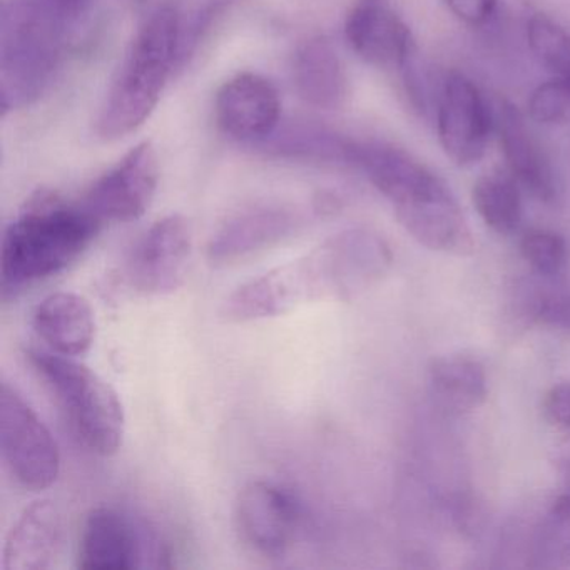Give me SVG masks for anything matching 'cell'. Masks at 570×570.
<instances>
[{
	"mask_svg": "<svg viewBox=\"0 0 570 570\" xmlns=\"http://www.w3.org/2000/svg\"><path fill=\"white\" fill-rule=\"evenodd\" d=\"M356 171L389 199L400 225L455 202L449 186L405 149L386 142H360Z\"/></svg>",
	"mask_w": 570,
	"mask_h": 570,
	"instance_id": "cell-6",
	"label": "cell"
},
{
	"mask_svg": "<svg viewBox=\"0 0 570 570\" xmlns=\"http://www.w3.org/2000/svg\"><path fill=\"white\" fill-rule=\"evenodd\" d=\"M527 38L533 56L557 78H570V35L543 14L530 18Z\"/></svg>",
	"mask_w": 570,
	"mask_h": 570,
	"instance_id": "cell-24",
	"label": "cell"
},
{
	"mask_svg": "<svg viewBox=\"0 0 570 570\" xmlns=\"http://www.w3.org/2000/svg\"><path fill=\"white\" fill-rule=\"evenodd\" d=\"M235 522L246 546L262 556L279 557L295 539L299 510L292 493L276 483L256 480L238 493Z\"/></svg>",
	"mask_w": 570,
	"mask_h": 570,
	"instance_id": "cell-12",
	"label": "cell"
},
{
	"mask_svg": "<svg viewBox=\"0 0 570 570\" xmlns=\"http://www.w3.org/2000/svg\"><path fill=\"white\" fill-rule=\"evenodd\" d=\"M62 542L61 512L51 500H36L19 517L6 539L4 570H46L55 563Z\"/></svg>",
	"mask_w": 570,
	"mask_h": 570,
	"instance_id": "cell-18",
	"label": "cell"
},
{
	"mask_svg": "<svg viewBox=\"0 0 570 570\" xmlns=\"http://www.w3.org/2000/svg\"><path fill=\"white\" fill-rule=\"evenodd\" d=\"M96 0H6L0 11L2 112L35 105L51 85Z\"/></svg>",
	"mask_w": 570,
	"mask_h": 570,
	"instance_id": "cell-2",
	"label": "cell"
},
{
	"mask_svg": "<svg viewBox=\"0 0 570 570\" xmlns=\"http://www.w3.org/2000/svg\"><path fill=\"white\" fill-rule=\"evenodd\" d=\"M193 253V233L183 216L156 222L132 249L126 278L136 292L168 295L185 283Z\"/></svg>",
	"mask_w": 570,
	"mask_h": 570,
	"instance_id": "cell-10",
	"label": "cell"
},
{
	"mask_svg": "<svg viewBox=\"0 0 570 570\" xmlns=\"http://www.w3.org/2000/svg\"><path fill=\"white\" fill-rule=\"evenodd\" d=\"M293 81L299 98L323 111L342 109L348 99L345 65L335 46L323 36L299 42L293 56Z\"/></svg>",
	"mask_w": 570,
	"mask_h": 570,
	"instance_id": "cell-17",
	"label": "cell"
},
{
	"mask_svg": "<svg viewBox=\"0 0 570 570\" xmlns=\"http://www.w3.org/2000/svg\"><path fill=\"white\" fill-rule=\"evenodd\" d=\"M345 38L353 52L375 68L402 71L416 56L412 31L392 0H355L346 14Z\"/></svg>",
	"mask_w": 570,
	"mask_h": 570,
	"instance_id": "cell-14",
	"label": "cell"
},
{
	"mask_svg": "<svg viewBox=\"0 0 570 570\" xmlns=\"http://www.w3.org/2000/svg\"><path fill=\"white\" fill-rule=\"evenodd\" d=\"M453 16L465 24L483 26L495 12L497 0H443Z\"/></svg>",
	"mask_w": 570,
	"mask_h": 570,
	"instance_id": "cell-29",
	"label": "cell"
},
{
	"mask_svg": "<svg viewBox=\"0 0 570 570\" xmlns=\"http://www.w3.org/2000/svg\"><path fill=\"white\" fill-rule=\"evenodd\" d=\"M429 385L435 402L455 415L480 409L489 395L485 368L470 356L433 360L429 366Z\"/></svg>",
	"mask_w": 570,
	"mask_h": 570,
	"instance_id": "cell-21",
	"label": "cell"
},
{
	"mask_svg": "<svg viewBox=\"0 0 570 570\" xmlns=\"http://www.w3.org/2000/svg\"><path fill=\"white\" fill-rule=\"evenodd\" d=\"M29 362L58 399L76 435L96 455L111 456L125 440L126 416L116 390L72 356L29 350Z\"/></svg>",
	"mask_w": 570,
	"mask_h": 570,
	"instance_id": "cell-5",
	"label": "cell"
},
{
	"mask_svg": "<svg viewBox=\"0 0 570 570\" xmlns=\"http://www.w3.org/2000/svg\"><path fill=\"white\" fill-rule=\"evenodd\" d=\"M360 141L318 128V126H289L285 131L276 129L272 138L258 145L266 155L292 161L316 163L356 169Z\"/></svg>",
	"mask_w": 570,
	"mask_h": 570,
	"instance_id": "cell-20",
	"label": "cell"
},
{
	"mask_svg": "<svg viewBox=\"0 0 570 570\" xmlns=\"http://www.w3.org/2000/svg\"><path fill=\"white\" fill-rule=\"evenodd\" d=\"M303 225L298 209L285 205H255L226 219L208 243V259L232 265L288 238Z\"/></svg>",
	"mask_w": 570,
	"mask_h": 570,
	"instance_id": "cell-15",
	"label": "cell"
},
{
	"mask_svg": "<svg viewBox=\"0 0 570 570\" xmlns=\"http://www.w3.org/2000/svg\"><path fill=\"white\" fill-rule=\"evenodd\" d=\"M560 466H562L563 479H570V443L569 452L563 453V459L562 463H560Z\"/></svg>",
	"mask_w": 570,
	"mask_h": 570,
	"instance_id": "cell-30",
	"label": "cell"
},
{
	"mask_svg": "<svg viewBox=\"0 0 570 570\" xmlns=\"http://www.w3.org/2000/svg\"><path fill=\"white\" fill-rule=\"evenodd\" d=\"M535 569H569L570 567V479L550 503L540 520L532 546Z\"/></svg>",
	"mask_w": 570,
	"mask_h": 570,
	"instance_id": "cell-23",
	"label": "cell"
},
{
	"mask_svg": "<svg viewBox=\"0 0 570 570\" xmlns=\"http://www.w3.org/2000/svg\"><path fill=\"white\" fill-rule=\"evenodd\" d=\"M105 223L81 202L39 191L6 228L0 252V288L9 299L65 272L92 245Z\"/></svg>",
	"mask_w": 570,
	"mask_h": 570,
	"instance_id": "cell-3",
	"label": "cell"
},
{
	"mask_svg": "<svg viewBox=\"0 0 570 570\" xmlns=\"http://www.w3.org/2000/svg\"><path fill=\"white\" fill-rule=\"evenodd\" d=\"M181 38V18L173 6H161L146 19L102 105L98 119V135L102 139L125 138L149 119L179 66Z\"/></svg>",
	"mask_w": 570,
	"mask_h": 570,
	"instance_id": "cell-4",
	"label": "cell"
},
{
	"mask_svg": "<svg viewBox=\"0 0 570 570\" xmlns=\"http://www.w3.org/2000/svg\"><path fill=\"white\" fill-rule=\"evenodd\" d=\"M567 82H569V85H570V78H569V79H567Z\"/></svg>",
	"mask_w": 570,
	"mask_h": 570,
	"instance_id": "cell-31",
	"label": "cell"
},
{
	"mask_svg": "<svg viewBox=\"0 0 570 570\" xmlns=\"http://www.w3.org/2000/svg\"><path fill=\"white\" fill-rule=\"evenodd\" d=\"M158 181V156L151 142H141L96 179L81 203L102 223L135 222L151 206Z\"/></svg>",
	"mask_w": 570,
	"mask_h": 570,
	"instance_id": "cell-9",
	"label": "cell"
},
{
	"mask_svg": "<svg viewBox=\"0 0 570 570\" xmlns=\"http://www.w3.org/2000/svg\"><path fill=\"white\" fill-rule=\"evenodd\" d=\"M533 322L570 332V286L547 285L529 298Z\"/></svg>",
	"mask_w": 570,
	"mask_h": 570,
	"instance_id": "cell-27",
	"label": "cell"
},
{
	"mask_svg": "<svg viewBox=\"0 0 570 570\" xmlns=\"http://www.w3.org/2000/svg\"><path fill=\"white\" fill-rule=\"evenodd\" d=\"M509 169H493L476 179L472 202L482 222L497 235L509 236L522 223V196Z\"/></svg>",
	"mask_w": 570,
	"mask_h": 570,
	"instance_id": "cell-22",
	"label": "cell"
},
{
	"mask_svg": "<svg viewBox=\"0 0 570 570\" xmlns=\"http://www.w3.org/2000/svg\"><path fill=\"white\" fill-rule=\"evenodd\" d=\"M436 128L443 153L453 165L470 168L482 161L492 119L482 92L462 72H449L443 81Z\"/></svg>",
	"mask_w": 570,
	"mask_h": 570,
	"instance_id": "cell-11",
	"label": "cell"
},
{
	"mask_svg": "<svg viewBox=\"0 0 570 570\" xmlns=\"http://www.w3.org/2000/svg\"><path fill=\"white\" fill-rule=\"evenodd\" d=\"M520 255L540 278L553 279L567 268L569 245L559 233L530 229L520 242Z\"/></svg>",
	"mask_w": 570,
	"mask_h": 570,
	"instance_id": "cell-25",
	"label": "cell"
},
{
	"mask_svg": "<svg viewBox=\"0 0 570 570\" xmlns=\"http://www.w3.org/2000/svg\"><path fill=\"white\" fill-rule=\"evenodd\" d=\"M0 450L16 482L32 492L49 489L61 473L55 436L16 386L0 389Z\"/></svg>",
	"mask_w": 570,
	"mask_h": 570,
	"instance_id": "cell-7",
	"label": "cell"
},
{
	"mask_svg": "<svg viewBox=\"0 0 570 570\" xmlns=\"http://www.w3.org/2000/svg\"><path fill=\"white\" fill-rule=\"evenodd\" d=\"M530 118L539 125H559L570 115V85L553 78L540 85L529 99Z\"/></svg>",
	"mask_w": 570,
	"mask_h": 570,
	"instance_id": "cell-26",
	"label": "cell"
},
{
	"mask_svg": "<svg viewBox=\"0 0 570 570\" xmlns=\"http://www.w3.org/2000/svg\"><path fill=\"white\" fill-rule=\"evenodd\" d=\"M165 559H168L165 543L145 523L111 507H96L89 512L79 540V569L165 567Z\"/></svg>",
	"mask_w": 570,
	"mask_h": 570,
	"instance_id": "cell-8",
	"label": "cell"
},
{
	"mask_svg": "<svg viewBox=\"0 0 570 570\" xmlns=\"http://www.w3.org/2000/svg\"><path fill=\"white\" fill-rule=\"evenodd\" d=\"M543 413L553 426L570 433V383H560L549 390L543 400Z\"/></svg>",
	"mask_w": 570,
	"mask_h": 570,
	"instance_id": "cell-28",
	"label": "cell"
},
{
	"mask_svg": "<svg viewBox=\"0 0 570 570\" xmlns=\"http://www.w3.org/2000/svg\"><path fill=\"white\" fill-rule=\"evenodd\" d=\"M32 326L51 352L72 358L88 353L96 338L95 309L76 293L46 296L32 315Z\"/></svg>",
	"mask_w": 570,
	"mask_h": 570,
	"instance_id": "cell-19",
	"label": "cell"
},
{
	"mask_svg": "<svg viewBox=\"0 0 570 570\" xmlns=\"http://www.w3.org/2000/svg\"><path fill=\"white\" fill-rule=\"evenodd\" d=\"M215 115L226 136L258 146L278 129L282 101L272 81L255 72H242L219 88Z\"/></svg>",
	"mask_w": 570,
	"mask_h": 570,
	"instance_id": "cell-13",
	"label": "cell"
},
{
	"mask_svg": "<svg viewBox=\"0 0 570 570\" xmlns=\"http://www.w3.org/2000/svg\"><path fill=\"white\" fill-rule=\"evenodd\" d=\"M389 243L366 228L336 233L306 255L239 286L223 315L235 323L286 315L323 299L350 302L375 286L392 268Z\"/></svg>",
	"mask_w": 570,
	"mask_h": 570,
	"instance_id": "cell-1",
	"label": "cell"
},
{
	"mask_svg": "<svg viewBox=\"0 0 570 570\" xmlns=\"http://www.w3.org/2000/svg\"><path fill=\"white\" fill-rule=\"evenodd\" d=\"M497 131L510 175L543 205L557 203L560 185L552 163L527 128L522 112L510 102L502 101L497 109Z\"/></svg>",
	"mask_w": 570,
	"mask_h": 570,
	"instance_id": "cell-16",
	"label": "cell"
}]
</instances>
